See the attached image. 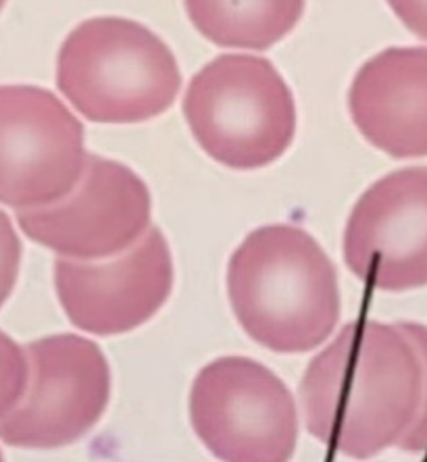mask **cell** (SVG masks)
Masks as SVG:
<instances>
[{
    "label": "cell",
    "mask_w": 427,
    "mask_h": 462,
    "mask_svg": "<svg viewBox=\"0 0 427 462\" xmlns=\"http://www.w3.org/2000/svg\"><path fill=\"white\" fill-rule=\"evenodd\" d=\"M422 385V360L396 323L350 321L304 371V423L344 457L371 458L409 431Z\"/></svg>",
    "instance_id": "1"
},
{
    "label": "cell",
    "mask_w": 427,
    "mask_h": 462,
    "mask_svg": "<svg viewBox=\"0 0 427 462\" xmlns=\"http://www.w3.org/2000/svg\"><path fill=\"white\" fill-rule=\"evenodd\" d=\"M227 294L242 329L283 355L313 350L340 319L334 263L296 226H265L248 234L229 261Z\"/></svg>",
    "instance_id": "2"
},
{
    "label": "cell",
    "mask_w": 427,
    "mask_h": 462,
    "mask_svg": "<svg viewBox=\"0 0 427 462\" xmlns=\"http://www.w3.org/2000/svg\"><path fill=\"white\" fill-rule=\"evenodd\" d=\"M181 73L173 52L146 25L94 17L65 38L57 88L94 124H142L173 106Z\"/></svg>",
    "instance_id": "3"
},
{
    "label": "cell",
    "mask_w": 427,
    "mask_h": 462,
    "mask_svg": "<svg viewBox=\"0 0 427 462\" xmlns=\"http://www.w3.org/2000/svg\"><path fill=\"white\" fill-rule=\"evenodd\" d=\"M192 135L229 169H261L280 159L296 134V105L274 63L221 54L196 73L184 97Z\"/></svg>",
    "instance_id": "4"
},
{
    "label": "cell",
    "mask_w": 427,
    "mask_h": 462,
    "mask_svg": "<svg viewBox=\"0 0 427 462\" xmlns=\"http://www.w3.org/2000/svg\"><path fill=\"white\" fill-rule=\"evenodd\" d=\"M190 420L221 462H290L298 412L286 383L244 356L209 363L190 392Z\"/></svg>",
    "instance_id": "5"
},
{
    "label": "cell",
    "mask_w": 427,
    "mask_h": 462,
    "mask_svg": "<svg viewBox=\"0 0 427 462\" xmlns=\"http://www.w3.org/2000/svg\"><path fill=\"white\" fill-rule=\"evenodd\" d=\"M30 375L19 404L0 419V441L52 450L84 438L111 398V369L90 339L60 334L25 348Z\"/></svg>",
    "instance_id": "6"
},
{
    "label": "cell",
    "mask_w": 427,
    "mask_h": 462,
    "mask_svg": "<svg viewBox=\"0 0 427 462\" xmlns=\"http://www.w3.org/2000/svg\"><path fill=\"white\" fill-rule=\"evenodd\" d=\"M151 192L124 162L86 154L73 189L52 205L17 210L23 234L59 256L97 261L124 253L151 227Z\"/></svg>",
    "instance_id": "7"
},
{
    "label": "cell",
    "mask_w": 427,
    "mask_h": 462,
    "mask_svg": "<svg viewBox=\"0 0 427 462\" xmlns=\"http://www.w3.org/2000/svg\"><path fill=\"white\" fill-rule=\"evenodd\" d=\"M84 125L52 92L0 86V202L17 210L52 205L86 162Z\"/></svg>",
    "instance_id": "8"
},
{
    "label": "cell",
    "mask_w": 427,
    "mask_h": 462,
    "mask_svg": "<svg viewBox=\"0 0 427 462\" xmlns=\"http://www.w3.org/2000/svg\"><path fill=\"white\" fill-rule=\"evenodd\" d=\"M54 285L70 321L81 331L117 336L153 319L173 290V258L159 227H148L124 253L54 261Z\"/></svg>",
    "instance_id": "9"
},
{
    "label": "cell",
    "mask_w": 427,
    "mask_h": 462,
    "mask_svg": "<svg viewBox=\"0 0 427 462\" xmlns=\"http://www.w3.org/2000/svg\"><path fill=\"white\" fill-rule=\"evenodd\" d=\"M344 261L382 291L427 285V167H406L376 181L348 217Z\"/></svg>",
    "instance_id": "10"
},
{
    "label": "cell",
    "mask_w": 427,
    "mask_h": 462,
    "mask_svg": "<svg viewBox=\"0 0 427 462\" xmlns=\"http://www.w3.org/2000/svg\"><path fill=\"white\" fill-rule=\"evenodd\" d=\"M363 138L392 159L427 156V49L401 46L371 57L348 92Z\"/></svg>",
    "instance_id": "11"
},
{
    "label": "cell",
    "mask_w": 427,
    "mask_h": 462,
    "mask_svg": "<svg viewBox=\"0 0 427 462\" xmlns=\"http://www.w3.org/2000/svg\"><path fill=\"white\" fill-rule=\"evenodd\" d=\"M307 0H184L190 22L221 49L267 51L301 22Z\"/></svg>",
    "instance_id": "12"
},
{
    "label": "cell",
    "mask_w": 427,
    "mask_h": 462,
    "mask_svg": "<svg viewBox=\"0 0 427 462\" xmlns=\"http://www.w3.org/2000/svg\"><path fill=\"white\" fill-rule=\"evenodd\" d=\"M30 365H27L25 348L5 331H0V419L6 417L22 400Z\"/></svg>",
    "instance_id": "13"
},
{
    "label": "cell",
    "mask_w": 427,
    "mask_h": 462,
    "mask_svg": "<svg viewBox=\"0 0 427 462\" xmlns=\"http://www.w3.org/2000/svg\"><path fill=\"white\" fill-rule=\"evenodd\" d=\"M398 329L409 337V342L415 346L419 360H422L423 371V385H422V402H419L417 417L404 433V438L398 441V448L404 452H427V325L415 321H401L396 323Z\"/></svg>",
    "instance_id": "14"
},
{
    "label": "cell",
    "mask_w": 427,
    "mask_h": 462,
    "mask_svg": "<svg viewBox=\"0 0 427 462\" xmlns=\"http://www.w3.org/2000/svg\"><path fill=\"white\" fill-rule=\"evenodd\" d=\"M22 264V242L9 217L0 210V309L9 300Z\"/></svg>",
    "instance_id": "15"
},
{
    "label": "cell",
    "mask_w": 427,
    "mask_h": 462,
    "mask_svg": "<svg viewBox=\"0 0 427 462\" xmlns=\"http://www.w3.org/2000/svg\"><path fill=\"white\" fill-rule=\"evenodd\" d=\"M409 32L427 40V0H385Z\"/></svg>",
    "instance_id": "16"
},
{
    "label": "cell",
    "mask_w": 427,
    "mask_h": 462,
    "mask_svg": "<svg viewBox=\"0 0 427 462\" xmlns=\"http://www.w3.org/2000/svg\"><path fill=\"white\" fill-rule=\"evenodd\" d=\"M5 3H6V0H0V11H3V6H5Z\"/></svg>",
    "instance_id": "17"
},
{
    "label": "cell",
    "mask_w": 427,
    "mask_h": 462,
    "mask_svg": "<svg viewBox=\"0 0 427 462\" xmlns=\"http://www.w3.org/2000/svg\"><path fill=\"white\" fill-rule=\"evenodd\" d=\"M0 462H5V457H3V452H0Z\"/></svg>",
    "instance_id": "18"
}]
</instances>
